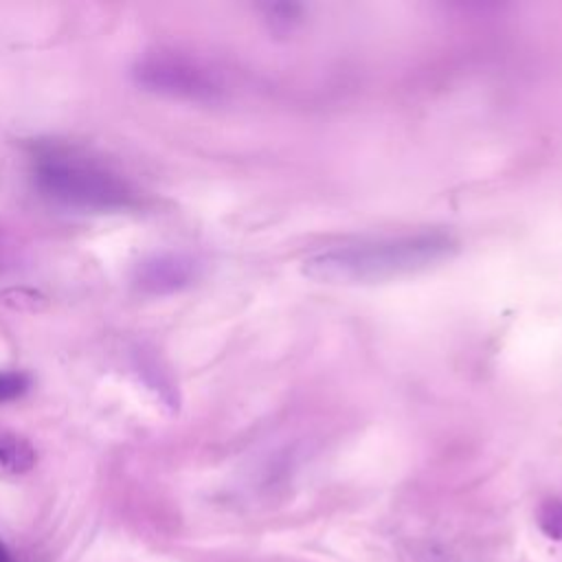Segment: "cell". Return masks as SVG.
Returning a JSON list of instances; mask_svg holds the SVG:
<instances>
[{"instance_id": "obj_1", "label": "cell", "mask_w": 562, "mask_h": 562, "mask_svg": "<svg viewBox=\"0 0 562 562\" xmlns=\"http://www.w3.org/2000/svg\"><path fill=\"white\" fill-rule=\"evenodd\" d=\"M443 231H419L318 250L303 261V274L321 283H375L428 270L457 252Z\"/></svg>"}, {"instance_id": "obj_2", "label": "cell", "mask_w": 562, "mask_h": 562, "mask_svg": "<svg viewBox=\"0 0 562 562\" xmlns=\"http://www.w3.org/2000/svg\"><path fill=\"white\" fill-rule=\"evenodd\" d=\"M35 182L50 200L81 211H116L134 198L119 173L66 151L42 154L35 160Z\"/></svg>"}, {"instance_id": "obj_3", "label": "cell", "mask_w": 562, "mask_h": 562, "mask_svg": "<svg viewBox=\"0 0 562 562\" xmlns=\"http://www.w3.org/2000/svg\"><path fill=\"white\" fill-rule=\"evenodd\" d=\"M132 75L143 90L171 99L215 103L224 94V83L211 68L171 50L145 53L134 64Z\"/></svg>"}, {"instance_id": "obj_4", "label": "cell", "mask_w": 562, "mask_h": 562, "mask_svg": "<svg viewBox=\"0 0 562 562\" xmlns=\"http://www.w3.org/2000/svg\"><path fill=\"white\" fill-rule=\"evenodd\" d=\"M202 263L189 252L162 250L140 259L134 268V283L145 294H173L200 277Z\"/></svg>"}, {"instance_id": "obj_5", "label": "cell", "mask_w": 562, "mask_h": 562, "mask_svg": "<svg viewBox=\"0 0 562 562\" xmlns=\"http://www.w3.org/2000/svg\"><path fill=\"white\" fill-rule=\"evenodd\" d=\"M37 463V450L33 448V443L0 424V479H20L24 474H29Z\"/></svg>"}, {"instance_id": "obj_6", "label": "cell", "mask_w": 562, "mask_h": 562, "mask_svg": "<svg viewBox=\"0 0 562 562\" xmlns=\"http://www.w3.org/2000/svg\"><path fill=\"white\" fill-rule=\"evenodd\" d=\"M31 386V378L24 371L0 369V404L22 397Z\"/></svg>"}, {"instance_id": "obj_7", "label": "cell", "mask_w": 562, "mask_h": 562, "mask_svg": "<svg viewBox=\"0 0 562 562\" xmlns=\"http://www.w3.org/2000/svg\"><path fill=\"white\" fill-rule=\"evenodd\" d=\"M540 529L547 533V538L562 540V503L558 501H547L540 507Z\"/></svg>"}, {"instance_id": "obj_8", "label": "cell", "mask_w": 562, "mask_h": 562, "mask_svg": "<svg viewBox=\"0 0 562 562\" xmlns=\"http://www.w3.org/2000/svg\"><path fill=\"white\" fill-rule=\"evenodd\" d=\"M0 562H15L11 551H9V547L2 540H0Z\"/></svg>"}]
</instances>
